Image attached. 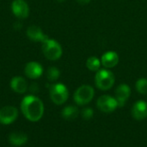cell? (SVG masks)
<instances>
[{
	"label": "cell",
	"mask_w": 147,
	"mask_h": 147,
	"mask_svg": "<svg viewBox=\"0 0 147 147\" xmlns=\"http://www.w3.org/2000/svg\"><path fill=\"white\" fill-rule=\"evenodd\" d=\"M93 114H94V111L92 109L90 108H85L83 109L82 111V116L84 120H90L92 117H93Z\"/></svg>",
	"instance_id": "obj_20"
},
{
	"label": "cell",
	"mask_w": 147,
	"mask_h": 147,
	"mask_svg": "<svg viewBox=\"0 0 147 147\" xmlns=\"http://www.w3.org/2000/svg\"><path fill=\"white\" fill-rule=\"evenodd\" d=\"M95 82L98 89L102 90H108L111 89L115 84L114 73L106 69L99 70L96 74Z\"/></svg>",
	"instance_id": "obj_2"
},
{
	"label": "cell",
	"mask_w": 147,
	"mask_h": 147,
	"mask_svg": "<svg viewBox=\"0 0 147 147\" xmlns=\"http://www.w3.org/2000/svg\"><path fill=\"white\" fill-rule=\"evenodd\" d=\"M90 0H77V2L80 4H86L88 3H90Z\"/></svg>",
	"instance_id": "obj_23"
},
{
	"label": "cell",
	"mask_w": 147,
	"mask_h": 147,
	"mask_svg": "<svg viewBox=\"0 0 147 147\" xmlns=\"http://www.w3.org/2000/svg\"><path fill=\"white\" fill-rule=\"evenodd\" d=\"M9 141L12 146H21L27 143L28 136L24 133L21 132H14L10 134L9 137Z\"/></svg>",
	"instance_id": "obj_15"
},
{
	"label": "cell",
	"mask_w": 147,
	"mask_h": 147,
	"mask_svg": "<svg viewBox=\"0 0 147 147\" xmlns=\"http://www.w3.org/2000/svg\"><path fill=\"white\" fill-rule=\"evenodd\" d=\"M59 76H60V71L57 67L52 66V67L48 68V70L47 71V78L49 81L54 82L59 78Z\"/></svg>",
	"instance_id": "obj_18"
},
{
	"label": "cell",
	"mask_w": 147,
	"mask_h": 147,
	"mask_svg": "<svg viewBox=\"0 0 147 147\" xmlns=\"http://www.w3.org/2000/svg\"><path fill=\"white\" fill-rule=\"evenodd\" d=\"M136 90L139 93L142 95L147 94V79L146 78H140L136 82Z\"/></svg>",
	"instance_id": "obj_19"
},
{
	"label": "cell",
	"mask_w": 147,
	"mask_h": 147,
	"mask_svg": "<svg viewBox=\"0 0 147 147\" xmlns=\"http://www.w3.org/2000/svg\"><path fill=\"white\" fill-rule=\"evenodd\" d=\"M78 109L75 106H66L61 112L62 117L66 121H73L78 116Z\"/></svg>",
	"instance_id": "obj_16"
},
{
	"label": "cell",
	"mask_w": 147,
	"mask_h": 147,
	"mask_svg": "<svg viewBox=\"0 0 147 147\" xmlns=\"http://www.w3.org/2000/svg\"><path fill=\"white\" fill-rule=\"evenodd\" d=\"M22 27V24L20 23L19 22H16V23L14 24V28H15L16 29H21Z\"/></svg>",
	"instance_id": "obj_22"
},
{
	"label": "cell",
	"mask_w": 147,
	"mask_h": 147,
	"mask_svg": "<svg viewBox=\"0 0 147 147\" xmlns=\"http://www.w3.org/2000/svg\"><path fill=\"white\" fill-rule=\"evenodd\" d=\"M24 73L28 78H29L31 79H36V78H40L43 73L42 65L35 61L28 62L25 66Z\"/></svg>",
	"instance_id": "obj_9"
},
{
	"label": "cell",
	"mask_w": 147,
	"mask_h": 147,
	"mask_svg": "<svg viewBox=\"0 0 147 147\" xmlns=\"http://www.w3.org/2000/svg\"><path fill=\"white\" fill-rule=\"evenodd\" d=\"M131 95V89L127 84H121L115 90V99L119 107H123Z\"/></svg>",
	"instance_id": "obj_10"
},
{
	"label": "cell",
	"mask_w": 147,
	"mask_h": 147,
	"mask_svg": "<svg viewBox=\"0 0 147 147\" xmlns=\"http://www.w3.org/2000/svg\"><path fill=\"white\" fill-rule=\"evenodd\" d=\"M11 9L13 14L19 19L28 17L29 13L28 5L24 0H14L11 4Z\"/></svg>",
	"instance_id": "obj_8"
},
{
	"label": "cell",
	"mask_w": 147,
	"mask_h": 147,
	"mask_svg": "<svg viewBox=\"0 0 147 147\" xmlns=\"http://www.w3.org/2000/svg\"><path fill=\"white\" fill-rule=\"evenodd\" d=\"M86 66H87V68H88L90 71H99V69H100L101 61L99 60L98 58H96V57H95V56L90 57V58L87 59V61H86Z\"/></svg>",
	"instance_id": "obj_17"
},
{
	"label": "cell",
	"mask_w": 147,
	"mask_h": 147,
	"mask_svg": "<svg viewBox=\"0 0 147 147\" xmlns=\"http://www.w3.org/2000/svg\"><path fill=\"white\" fill-rule=\"evenodd\" d=\"M96 106L103 113H111L115 111L119 105L115 98L109 95H103L97 99Z\"/></svg>",
	"instance_id": "obj_6"
},
{
	"label": "cell",
	"mask_w": 147,
	"mask_h": 147,
	"mask_svg": "<svg viewBox=\"0 0 147 147\" xmlns=\"http://www.w3.org/2000/svg\"><path fill=\"white\" fill-rule=\"evenodd\" d=\"M94 94V89L90 85H82L75 91L73 98L77 104L85 105L93 99Z\"/></svg>",
	"instance_id": "obj_5"
},
{
	"label": "cell",
	"mask_w": 147,
	"mask_h": 147,
	"mask_svg": "<svg viewBox=\"0 0 147 147\" xmlns=\"http://www.w3.org/2000/svg\"><path fill=\"white\" fill-rule=\"evenodd\" d=\"M27 35L31 40H33L34 42H42L43 43L45 40H47L48 39V37L40 29V28L35 26V25L29 26L28 28Z\"/></svg>",
	"instance_id": "obj_12"
},
{
	"label": "cell",
	"mask_w": 147,
	"mask_h": 147,
	"mask_svg": "<svg viewBox=\"0 0 147 147\" xmlns=\"http://www.w3.org/2000/svg\"><path fill=\"white\" fill-rule=\"evenodd\" d=\"M119 60H120L119 56L115 52L109 51L102 56L101 62L104 67L112 68V67H115L119 63Z\"/></svg>",
	"instance_id": "obj_13"
},
{
	"label": "cell",
	"mask_w": 147,
	"mask_h": 147,
	"mask_svg": "<svg viewBox=\"0 0 147 147\" xmlns=\"http://www.w3.org/2000/svg\"><path fill=\"white\" fill-rule=\"evenodd\" d=\"M38 90H39V88H38L37 84H32L30 88H29V90L31 93H36L38 91Z\"/></svg>",
	"instance_id": "obj_21"
},
{
	"label": "cell",
	"mask_w": 147,
	"mask_h": 147,
	"mask_svg": "<svg viewBox=\"0 0 147 147\" xmlns=\"http://www.w3.org/2000/svg\"><path fill=\"white\" fill-rule=\"evenodd\" d=\"M18 117V109L13 106H5L0 109V123L9 125L13 123Z\"/></svg>",
	"instance_id": "obj_7"
},
{
	"label": "cell",
	"mask_w": 147,
	"mask_h": 147,
	"mask_svg": "<svg viewBox=\"0 0 147 147\" xmlns=\"http://www.w3.org/2000/svg\"><path fill=\"white\" fill-rule=\"evenodd\" d=\"M132 115L137 121H142L147 117V103L144 101H138L132 108Z\"/></svg>",
	"instance_id": "obj_11"
},
{
	"label": "cell",
	"mask_w": 147,
	"mask_h": 147,
	"mask_svg": "<svg viewBox=\"0 0 147 147\" xmlns=\"http://www.w3.org/2000/svg\"><path fill=\"white\" fill-rule=\"evenodd\" d=\"M10 88L16 93L23 94L27 91L28 84L26 80L20 76L14 77L10 81Z\"/></svg>",
	"instance_id": "obj_14"
},
{
	"label": "cell",
	"mask_w": 147,
	"mask_h": 147,
	"mask_svg": "<svg viewBox=\"0 0 147 147\" xmlns=\"http://www.w3.org/2000/svg\"><path fill=\"white\" fill-rule=\"evenodd\" d=\"M42 51L49 60H57L62 55V47L59 43L49 38L42 43Z\"/></svg>",
	"instance_id": "obj_3"
},
{
	"label": "cell",
	"mask_w": 147,
	"mask_h": 147,
	"mask_svg": "<svg viewBox=\"0 0 147 147\" xmlns=\"http://www.w3.org/2000/svg\"><path fill=\"white\" fill-rule=\"evenodd\" d=\"M21 110L24 117L32 122L39 121L44 114L42 101L34 95L26 96L21 102Z\"/></svg>",
	"instance_id": "obj_1"
},
{
	"label": "cell",
	"mask_w": 147,
	"mask_h": 147,
	"mask_svg": "<svg viewBox=\"0 0 147 147\" xmlns=\"http://www.w3.org/2000/svg\"><path fill=\"white\" fill-rule=\"evenodd\" d=\"M69 96V92L65 85L63 84H55L50 87V97L53 102L57 105L65 103Z\"/></svg>",
	"instance_id": "obj_4"
},
{
	"label": "cell",
	"mask_w": 147,
	"mask_h": 147,
	"mask_svg": "<svg viewBox=\"0 0 147 147\" xmlns=\"http://www.w3.org/2000/svg\"><path fill=\"white\" fill-rule=\"evenodd\" d=\"M57 1H59V2H64L65 0H57Z\"/></svg>",
	"instance_id": "obj_24"
}]
</instances>
